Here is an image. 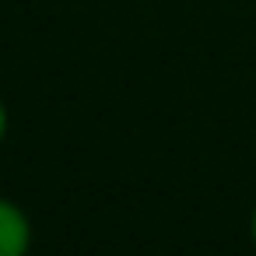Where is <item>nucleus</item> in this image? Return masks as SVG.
<instances>
[{
	"instance_id": "obj_3",
	"label": "nucleus",
	"mask_w": 256,
	"mask_h": 256,
	"mask_svg": "<svg viewBox=\"0 0 256 256\" xmlns=\"http://www.w3.org/2000/svg\"><path fill=\"white\" fill-rule=\"evenodd\" d=\"M252 238H256V214H252Z\"/></svg>"
},
{
	"instance_id": "obj_1",
	"label": "nucleus",
	"mask_w": 256,
	"mask_h": 256,
	"mask_svg": "<svg viewBox=\"0 0 256 256\" xmlns=\"http://www.w3.org/2000/svg\"><path fill=\"white\" fill-rule=\"evenodd\" d=\"M28 249V221L25 214L8 204V200H0V256H22Z\"/></svg>"
},
{
	"instance_id": "obj_2",
	"label": "nucleus",
	"mask_w": 256,
	"mask_h": 256,
	"mask_svg": "<svg viewBox=\"0 0 256 256\" xmlns=\"http://www.w3.org/2000/svg\"><path fill=\"white\" fill-rule=\"evenodd\" d=\"M4 126H8V116H4V106H0V137H4Z\"/></svg>"
}]
</instances>
